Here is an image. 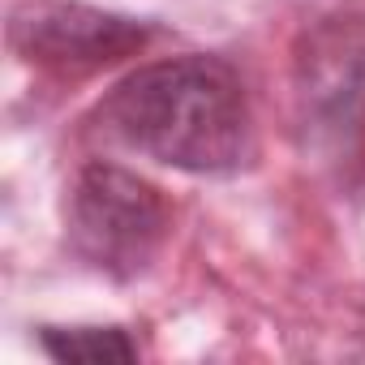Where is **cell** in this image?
I'll list each match as a JSON object with an SVG mask.
<instances>
[{"mask_svg": "<svg viewBox=\"0 0 365 365\" xmlns=\"http://www.w3.org/2000/svg\"><path fill=\"white\" fill-rule=\"evenodd\" d=\"M95 125L125 150L198 176H228L254 159L245 82L220 56H172L125 73L99 99Z\"/></svg>", "mask_w": 365, "mask_h": 365, "instance_id": "1", "label": "cell"}, {"mask_svg": "<svg viewBox=\"0 0 365 365\" xmlns=\"http://www.w3.org/2000/svg\"><path fill=\"white\" fill-rule=\"evenodd\" d=\"M292 86L305 150L339 176L365 172V14H335L305 31Z\"/></svg>", "mask_w": 365, "mask_h": 365, "instance_id": "2", "label": "cell"}, {"mask_svg": "<svg viewBox=\"0 0 365 365\" xmlns=\"http://www.w3.org/2000/svg\"><path fill=\"white\" fill-rule=\"evenodd\" d=\"M65 237L73 258L91 271L108 279H133L155 262L168 237V202L138 172L95 159L69 185Z\"/></svg>", "mask_w": 365, "mask_h": 365, "instance_id": "3", "label": "cell"}, {"mask_svg": "<svg viewBox=\"0 0 365 365\" xmlns=\"http://www.w3.org/2000/svg\"><path fill=\"white\" fill-rule=\"evenodd\" d=\"M150 26L103 14L78 0H26L9 18V43L35 65L61 73H91L146 48Z\"/></svg>", "mask_w": 365, "mask_h": 365, "instance_id": "4", "label": "cell"}, {"mask_svg": "<svg viewBox=\"0 0 365 365\" xmlns=\"http://www.w3.org/2000/svg\"><path fill=\"white\" fill-rule=\"evenodd\" d=\"M39 344L56 361H133L138 344L120 327H43Z\"/></svg>", "mask_w": 365, "mask_h": 365, "instance_id": "5", "label": "cell"}]
</instances>
